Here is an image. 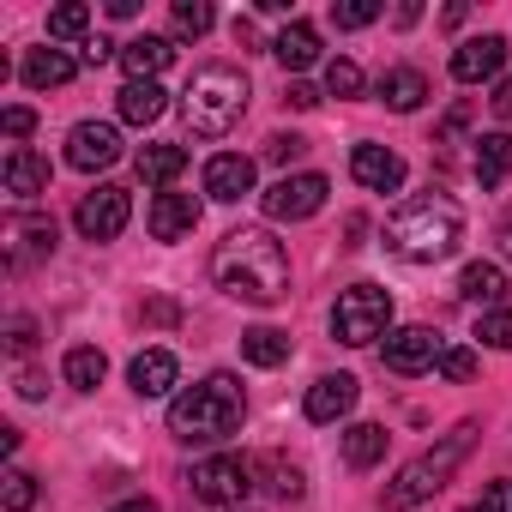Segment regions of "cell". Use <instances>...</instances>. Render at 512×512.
I'll list each match as a JSON object with an SVG mask.
<instances>
[{"instance_id":"cell-25","label":"cell","mask_w":512,"mask_h":512,"mask_svg":"<svg viewBox=\"0 0 512 512\" xmlns=\"http://www.w3.org/2000/svg\"><path fill=\"white\" fill-rule=\"evenodd\" d=\"M241 356H247L253 368H284V362H290V332L253 326V332H241Z\"/></svg>"},{"instance_id":"cell-32","label":"cell","mask_w":512,"mask_h":512,"mask_svg":"<svg viewBox=\"0 0 512 512\" xmlns=\"http://www.w3.org/2000/svg\"><path fill=\"white\" fill-rule=\"evenodd\" d=\"M211 25H217V13L205 0H175V37H205Z\"/></svg>"},{"instance_id":"cell-36","label":"cell","mask_w":512,"mask_h":512,"mask_svg":"<svg viewBox=\"0 0 512 512\" xmlns=\"http://www.w3.org/2000/svg\"><path fill=\"white\" fill-rule=\"evenodd\" d=\"M374 19H380L374 0H338V7H332V25H338V31H362V25H374Z\"/></svg>"},{"instance_id":"cell-27","label":"cell","mask_w":512,"mask_h":512,"mask_svg":"<svg viewBox=\"0 0 512 512\" xmlns=\"http://www.w3.org/2000/svg\"><path fill=\"white\" fill-rule=\"evenodd\" d=\"M181 169H187V145H145V151H139V175H145L151 187H163V193L175 187Z\"/></svg>"},{"instance_id":"cell-1","label":"cell","mask_w":512,"mask_h":512,"mask_svg":"<svg viewBox=\"0 0 512 512\" xmlns=\"http://www.w3.org/2000/svg\"><path fill=\"white\" fill-rule=\"evenodd\" d=\"M211 284L229 296V302H247V308H278L290 296V253L272 229H229L211 253Z\"/></svg>"},{"instance_id":"cell-43","label":"cell","mask_w":512,"mask_h":512,"mask_svg":"<svg viewBox=\"0 0 512 512\" xmlns=\"http://www.w3.org/2000/svg\"><path fill=\"white\" fill-rule=\"evenodd\" d=\"M145 320H151V326H175V320H181V308H175V302H163V296H151V302H145Z\"/></svg>"},{"instance_id":"cell-28","label":"cell","mask_w":512,"mask_h":512,"mask_svg":"<svg viewBox=\"0 0 512 512\" xmlns=\"http://www.w3.org/2000/svg\"><path fill=\"white\" fill-rule=\"evenodd\" d=\"M506 169H512V139H506V133H482V139H476V181H482V187H500Z\"/></svg>"},{"instance_id":"cell-33","label":"cell","mask_w":512,"mask_h":512,"mask_svg":"<svg viewBox=\"0 0 512 512\" xmlns=\"http://www.w3.org/2000/svg\"><path fill=\"white\" fill-rule=\"evenodd\" d=\"M0 500H7V512H31V506H37V476L13 464V470H7V494H0Z\"/></svg>"},{"instance_id":"cell-9","label":"cell","mask_w":512,"mask_h":512,"mask_svg":"<svg viewBox=\"0 0 512 512\" xmlns=\"http://www.w3.org/2000/svg\"><path fill=\"white\" fill-rule=\"evenodd\" d=\"M0 241H7V266L25 272V266H37V260H49V253H55V217L13 211L7 223H0Z\"/></svg>"},{"instance_id":"cell-34","label":"cell","mask_w":512,"mask_h":512,"mask_svg":"<svg viewBox=\"0 0 512 512\" xmlns=\"http://www.w3.org/2000/svg\"><path fill=\"white\" fill-rule=\"evenodd\" d=\"M91 31V7H55L49 13V37L67 43V37H85Z\"/></svg>"},{"instance_id":"cell-47","label":"cell","mask_w":512,"mask_h":512,"mask_svg":"<svg viewBox=\"0 0 512 512\" xmlns=\"http://www.w3.org/2000/svg\"><path fill=\"white\" fill-rule=\"evenodd\" d=\"M284 103H290V109H314V103H320V91H314V85H290V97H284Z\"/></svg>"},{"instance_id":"cell-29","label":"cell","mask_w":512,"mask_h":512,"mask_svg":"<svg viewBox=\"0 0 512 512\" xmlns=\"http://www.w3.org/2000/svg\"><path fill=\"white\" fill-rule=\"evenodd\" d=\"M61 374H67V386H73V392H97V386H103V374H109V356H103V350H91V344H79V350H67Z\"/></svg>"},{"instance_id":"cell-40","label":"cell","mask_w":512,"mask_h":512,"mask_svg":"<svg viewBox=\"0 0 512 512\" xmlns=\"http://www.w3.org/2000/svg\"><path fill=\"white\" fill-rule=\"evenodd\" d=\"M0 127H7V139H13V151H19V139H31L37 115H31V109H7V115H0Z\"/></svg>"},{"instance_id":"cell-23","label":"cell","mask_w":512,"mask_h":512,"mask_svg":"<svg viewBox=\"0 0 512 512\" xmlns=\"http://www.w3.org/2000/svg\"><path fill=\"white\" fill-rule=\"evenodd\" d=\"M73 73H79V61H73L67 49H31V55H25V85H31V91H61Z\"/></svg>"},{"instance_id":"cell-38","label":"cell","mask_w":512,"mask_h":512,"mask_svg":"<svg viewBox=\"0 0 512 512\" xmlns=\"http://www.w3.org/2000/svg\"><path fill=\"white\" fill-rule=\"evenodd\" d=\"M434 368H440L446 380H470V374H476V350H464V344H446Z\"/></svg>"},{"instance_id":"cell-4","label":"cell","mask_w":512,"mask_h":512,"mask_svg":"<svg viewBox=\"0 0 512 512\" xmlns=\"http://www.w3.org/2000/svg\"><path fill=\"white\" fill-rule=\"evenodd\" d=\"M181 115H187V133L223 139V133L247 115V73H241V67H223V61L199 67V73L187 79V91H181Z\"/></svg>"},{"instance_id":"cell-19","label":"cell","mask_w":512,"mask_h":512,"mask_svg":"<svg viewBox=\"0 0 512 512\" xmlns=\"http://www.w3.org/2000/svg\"><path fill=\"white\" fill-rule=\"evenodd\" d=\"M380 103H386L392 115H416V109L428 103V73H422V67H386V73H380Z\"/></svg>"},{"instance_id":"cell-15","label":"cell","mask_w":512,"mask_h":512,"mask_svg":"<svg viewBox=\"0 0 512 512\" xmlns=\"http://www.w3.org/2000/svg\"><path fill=\"white\" fill-rule=\"evenodd\" d=\"M356 392H362L356 374H320V380L308 386V404H302V410H308V422L326 428V422H344V416L356 410Z\"/></svg>"},{"instance_id":"cell-21","label":"cell","mask_w":512,"mask_h":512,"mask_svg":"<svg viewBox=\"0 0 512 512\" xmlns=\"http://www.w3.org/2000/svg\"><path fill=\"white\" fill-rule=\"evenodd\" d=\"M458 296H464V302H476L482 314H494V308L506 302V272H500V266H488V260H470V266L458 272Z\"/></svg>"},{"instance_id":"cell-3","label":"cell","mask_w":512,"mask_h":512,"mask_svg":"<svg viewBox=\"0 0 512 512\" xmlns=\"http://www.w3.org/2000/svg\"><path fill=\"white\" fill-rule=\"evenodd\" d=\"M241 416H247V392L235 374H205L199 386L169 398V434L181 446H217L241 428Z\"/></svg>"},{"instance_id":"cell-50","label":"cell","mask_w":512,"mask_h":512,"mask_svg":"<svg viewBox=\"0 0 512 512\" xmlns=\"http://www.w3.org/2000/svg\"><path fill=\"white\" fill-rule=\"evenodd\" d=\"M464 512H482V506H464Z\"/></svg>"},{"instance_id":"cell-45","label":"cell","mask_w":512,"mask_h":512,"mask_svg":"<svg viewBox=\"0 0 512 512\" xmlns=\"http://www.w3.org/2000/svg\"><path fill=\"white\" fill-rule=\"evenodd\" d=\"M43 392H49V380H43V368H25V374H19V398H31V404H37Z\"/></svg>"},{"instance_id":"cell-35","label":"cell","mask_w":512,"mask_h":512,"mask_svg":"<svg viewBox=\"0 0 512 512\" xmlns=\"http://www.w3.org/2000/svg\"><path fill=\"white\" fill-rule=\"evenodd\" d=\"M476 338H482L488 350H512V308L482 314V320H476Z\"/></svg>"},{"instance_id":"cell-24","label":"cell","mask_w":512,"mask_h":512,"mask_svg":"<svg viewBox=\"0 0 512 512\" xmlns=\"http://www.w3.org/2000/svg\"><path fill=\"white\" fill-rule=\"evenodd\" d=\"M7 193L13 199H37V193H49V157H37V151H13L7 157Z\"/></svg>"},{"instance_id":"cell-14","label":"cell","mask_w":512,"mask_h":512,"mask_svg":"<svg viewBox=\"0 0 512 512\" xmlns=\"http://www.w3.org/2000/svg\"><path fill=\"white\" fill-rule=\"evenodd\" d=\"M350 175L368 187V193H398L404 187V157L392 145H356L350 151Z\"/></svg>"},{"instance_id":"cell-18","label":"cell","mask_w":512,"mask_h":512,"mask_svg":"<svg viewBox=\"0 0 512 512\" xmlns=\"http://www.w3.org/2000/svg\"><path fill=\"white\" fill-rule=\"evenodd\" d=\"M175 61V43L169 37H133L121 43V67H127V85H157V73Z\"/></svg>"},{"instance_id":"cell-51","label":"cell","mask_w":512,"mask_h":512,"mask_svg":"<svg viewBox=\"0 0 512 512\" xmlns=\"http://www.w3.org/2000/svg\"><path fill=\"white\" fill-rule=\"evenodd\" d=\"M235 512H241V506H235Z\"/></svg>"},{"instance_id":"cell-44","label":"cell","mask_w":512,"mask_h":512,"mask_svg":"<svg viewBox=\"0 0 512 512\" xmlns=\"http://www.w3.org/2000/svg\"><path fill=\"white\" fill-rule=\"evenodd\" d=\"M482 512H512V476H506V482H494V488L482 494Z\"/></svg>"},{"instance_id":"cell-30","label":"cell","mask_w":512,"mask_h":512,"mask_svg":"<svg viewBox=\"0 0 512 512\" xmlns=\"http://www.w3.org/2000/svg\"><path fill=\"white\" fill-rule=\"evenodd\" d=\"M157 115H163V91L157 85H121V121L151 127Z\"/></svg>"},{"instance_id":"cell-17","label":"cell","mask_w":512,"mask_h":512,"mask_svg":"<svg viewBox=\"0 0 512 512\" xmlns=\"http://www.w3.org/2000/svg\"><path fill=\"white\" fill-rule=\"evenodd\" d=\"M205 193H211V199H223V205H235V199H247V193H253V157H235V151H217V157L205 163Z\"/></svg>"},{"instance_id":"cell-49","label":"cell","mask_w":512,"mask_h":512,"mask_svg":"<svg viewBox=\"0 0 512 512\" xmlns=\"http://www.w3.org/2000/svg\"><path fill=\"white\" fill-rule=\"evenodd\" d=\"M494 241H500V253H506V260H512V211L500 217V229H494Z\"/></svg>"},{"instance_id":"cell-10","label":"cell","mask_w":512,"mask_h":512,"mask_svg":"<svg viewBox=\"0 0 512 512\" xmlns=\"http://www.w3.org/2000/svg\"><path fill=\"white\" fill-rule=\"evenodd\" d=\"M127 217H133L127 187H97V193H85L79 211H73V223H79L85 241H115V235L127 229Z\"/></svg>"},{"instance_id":"cell-37","label":"cell","mask_w":512,"mask_h":512,"mask_svg":"<svg viewBox=\"0 0 512 512\" xmlns=\"http://www.w3.org/2000/svg\"><path fill=\"white\" fill-rule=\"evenodd\" d=\"M326 91L332 97H362V67L356 61H332L326 67Z\"/></svg>"},{"instance_id":"cell-5","label":"cell","mask_w":512,"mask_h":512,"mask_svg":"<svg viewBox=\"0 0 512 512\" xmlns=\"http://www.w3.org/2000/svg\"><path fill=\"white\" fill-rule=\"evenodd\" d=\"M470 446H476V422H458V428H452V434H440L428 452H416V458L386 482V512H404V506L434 500V494L458 476V464L470 458Z\"/></svg>"},{"instance_id":"cell-13","label":"cell","mask_w":512,"mask_h":512,"mask_svg":"<svg viewBox=\"0 0 512 512\" xmlns=\"http://www.w3.org/2000/svg\"><path fill=\"white\" fill-rule=\"evenodd\" d=\"M500 67H506V37H494V31L452 49V79H458V85H482V79H494Z\"/></svg>"},{"instance_id":"cell-2","label":"cell","mask_w":512,"mask_h":512,"mask_svg":"<svg viewBox=\"0 0 512 512\" xmlns=\"http://www.w3.org/2000/svg\"><path fill=\"white\" fill-rule=\"evenodd\" d=\"M464 241V211L446 193H416L386 217V247L410 266H434L446 253H458Z\"/></svg>"},{"instance_id":"cell-12","label":"cell","mask_w":512,"mask_h":512,"mask_svg":"<svg viewBox=\"0 0 512 512\" xmlns=\"http://www.w3.org/2000/svg\"><path fill=\"white\" fill-rule=\"evenodd\" d=\"M115 157H121V133H115L109 121H79V127L67 133V163H73V169L97 175V169H109Z\"/></svg>"},{"instance_id":"cell-22","label":"cell","mask_w":512,"mask_h":512,"mask_svg":"<svg viewBox=\"0 0 512 512\" xmlns=\"http://www.w3.org/2000/svg\"><path fill=\"white\" fill-rule=\"evenodd\" d=\"M272 55H278L290 73H302V67H314V61H320V31H314L308 19H290V25L272 37Z\"/></svg>"},{"instance_id":"cell-7","label":"cell","mask_w":512,"mask_h":512,"mask_svg":"<svg viewBox=\"0 0 512 512\" xmlns=\"http://www.w3.org/2000/svg\"><path fill=\"white\" fill-rule=\"evenodd\" d=\"M253 476H260V458H235V452H223V458H205V464H193L187 488H193L205 506H217V512H235V506L253 494Z\"/></svg>"},{"instance_id":"cell-26","label":"cell","mask_w":512,"mask_h":512,"mask_svg":"<svg viewBox=\"0 0 512 512\" xmlns=\"http://www.w3.org/2000/svg\"><path fill=\"white\" fill-rule=\"evenodd\" d=\"M386 440H392V434H386L380 422H356V428L344 434V464H350V470H374V464L386 458Z\"/></svg>"},{"instance_id":"cell-41","label":"cell","mask_w":512,"mask_h":512,"mask_svg":"<svg viewBox=\"0 0 512 512\" xmlns=\"http://www.w3.org/2000/svg\"><path fill=\"white\" fill-rule=\"evenodd\" d=\"M31 344H37V326H31L25 314H13V320H7V350H19V356H25Z\"/></svg>"},{"instance_id":"cell-6","label":"cell","mask_w":512,"mask_h":512,"mask_svg":"<svg viewBox=\"0 0 512 512\" xmlns=\"http://www.w3.org/2000/svg\"><path fill=\"white\" fill-rule=\"evenodd\" d=\"M386 326H392V296H386L380 284H350V290L338 296V308H332V338L350 344V350L386 338Z\"/></svg>"},{"instance_id":"cell-8","label":"cell","mask_w":512,"mask_h":512,"mask_svg":"<svg viewBox=\"0 0 512 512\" xmlns=\"http://www.w3.org/2000/svg\"><path fill=\"white\" fill-rule=\"evenodd\" d=\"M326 193H332V181L308 169V175H284V181H272V187L260 193V205H266L272 223H302V217H314V211L326 205Z\"/></svg>"},{"instance_id":"cell-31","label":"cell","mask_w":512,"mask_h":512,"mask_svg":"<svg viewBox=\"0 0 512 512\" xmlns=\"http://www.w3.org/2000/svg\"><path fill=\"white\" fill-rule=\"evenodd\" d=\"M260 476H266V488H272L278 500H302V494H308L302 470H296V464H284V458H260Z\"/></svg>"},{"instance_id":"cell-42","label":"cell","mask_w":512,"mask_h":512,"mask_svg":"<svg viewBox=\"0 0 512 512\" xmlns=\"http://www.w3.org/2000/svg\"><path fill=\"white\" fill-rule=\"evenodd\" d=\"M121 55V43H109V37H91L85 43V67H103V61H115Z\"/></svg>"},{"instance_id":"cell-16","label":"cell","mask_w":512,"mask_h":512,"mask_svg":"<svg viewBox=\"0 0 512 512\" xmlns=\"http://www.w3.org/2000/svg\"><path fill=\"white\" fill-rule=\"evenodd\" d=\"M145 223H151V235H157V241H187V235L199 229V199L169 187V193H157V199H151V217H145Z\"/></svg>"},{"instance_id":"cell-46","label":"cell","mask_w":512,"mask_h":512,"mask_svg":"<svg viewBox=\"0 0 512 512\" xmlns=\"http://www.w3.org/2000/svg\"><path fill=\"white\" fill-rule=\"evenodd\" d=\"M488 103H494V115H500V121H512V73L494 85V97H488Z\"/></svg>"},{"instance_id":"cell-11","label":"cell","mask_w":512,"mask_h":512,"mask_svg":"<svg viewBox=\"0 0 512 512\" xmlns=\"http://www.w3.org/2000/svg\"><path fill=\"white\" fill-rule=\"evenodd\" d=\"M440 332H428V326H404V332H386V350H380V362L398 374V380H410V374H428L434 362H440Z\"/></svg>"},{"instance_id":"cell-20","label":"cell","mask_w":512,"mask_h":512,"mask_svg":"<svg viewBox=\"0 0 512 512\" xmlns=\"http://www.w3.org/2000/svg\"><path fill=\"white\" fill-rule=\"evenodd\" d=\"M127 380H133L139 398H169V386L181 380V362H175L169 350H139L133 368H127Z\"/></svg>"},{"instance_id":"cell-39","label":"cell","mask_w":512,"mask_h":512,"mask_svg":"<svg viewBox=\"0 0 512 512\" xmlns=\"http://www.w3.org/2000/svg\"><path fill=\"white\" fill-rule=\"evenodd\" d=\"M308 151V139H296V133H272L266 139V163H296Z\"/></svg>"},{"instance_id":"cell-48","label":"cell","mask_w":512,"mask_h":512,"mask_svg":"<svg viewBox=\"0 0 512 512\" xmlns=\"http://www.w3.org/2000/svg\"><path fill=\"white\" fill-rule=\"evenodd\" d=\"M109 512H157V500L151 494H133V500H115Z\"/></svg>"}]
</instances>
